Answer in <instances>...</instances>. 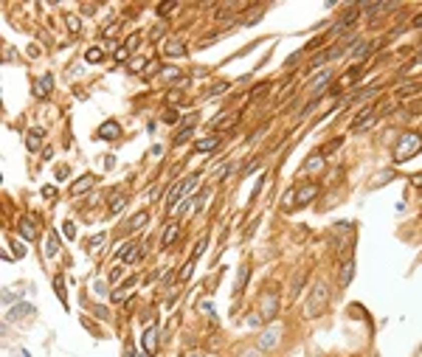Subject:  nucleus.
I'll use <instances>...</instances> for the list:
<instances>
[{"instance_id":"e433bc0d","label":"nucleus","mask_w":422,"mask_h":357,"mask_svg":"<svg viewBox=\"0 0 422 357\" xmlns=\"http://www.w3.org/2000/svg\"><path fill=\"white\" fill-rule=\"evenodd\" d=\"M43 197H45V200H54V197H57V189H54V186H45V189H43Z\"/></svg>"},{"instance_id":"a18cd8bd","label":"nucleus","mask_w":422,"mask_h":357,"mask_svg":"<svg viewBox=\"0 0 422 357\" xmlns=\"http://www.w3.org/2000/svg\"><path fill=\"white\" fill-rule=\"evenodd\" d=\"M183 357H200V354H197V351H189V354H183Z\"/></svg>"},{"instance_id":"dca6fc26","label":"nucleus","mask_w":422,"mask_h":357,"mask_svg":"<svg viewBox=\"0 0 422 357\" xmlns=\"http://www.w3.org/2000/svg\"><path fill=\"white\" fill-rule=\"evenodd\" d=\"M166 57H186V45L180 43V40H169V43L164 45Z\"/></svg>"},{"instance_id":"5701e85b","label":"nucleus","mask_w":422,"mask_h":357,"mask_svg":"<svg viewBox=\"0 0 422 357\" xmlns=\"http://www.w3.org/2000/svg\"><path fill=\"white\" fill-rule=\"evenodd\" d=\"M369 51H372V43L360 40V43H358V48H352V57H355V59H363L366 54H369Z\"/></svg>"},{"instance_id":"1a4fd4ad","label":"nucleus","mask_w":422,"mask_h":357,"mask_svg":"<svg viewBox=\"0 0 422 357\" xmlns=\"http://www.w3.org/2000/svg\"><path fill=\"white\" fill-rule=\"evenodd\" d=\"M352 276H355V259H346L344 267H341V276H338L341 287H349L352 284Z\"/></svg>"},{"instance_id":"79ce46f5","label":"nucleus","mask_w":422,"mask_h":357,"mask_svg":"<svg viewBox=\"0 0 422 357\" xmlns=\"http://www.w3.org/2000/svg\"><path fill=\"white\" fill-rule=\"evenodd\" d=\"M15 253H17V259L26 256V248H23V245H15Z\"/></svg>"},{"instance_id":"f03ea898","label":"nucleus","mask_w":422,"mask_h":357,"mask_svg":"<svg viewBox=\"0 0 422 357\" xmlns=\"http://www.w3.org/2000/svg\"><path fill=\"white\" fill-rule=\"evenodd\" d=\"M419 149H422V135L419 132H405V135L400 138V143H397L394 160H397V163H405V160H411Z\"/></svg>"},{"instance_id":"c756f323","label":"nucleus","mask_w":422,"mask_h":357,"mask_svg":"<svg viewBox=\"0 0 422 357\" xmlns=\"http://www.w3.org/2000/svg\"><path fill=\"white\" fill-rule=\"evenodd\" d=\"M138 43H141V34H129V37H127V43H124V48L132 54V51L138 48Z\"/></svg>"},{"instance_id":"6e6552de","label":"nucleus","mask_w":422,"mask_h":357,"mask_svg":"<svg viewBox=\"0 0 422 357\" xmlns=\"http://www.w3.org/2000/svg\"><path fill=\"white\" fill-rule=\"evenodd\" d=\"M93 183H96V177H93V174H85V177H79L76 183L71 186V194H73V197H79L82 192H87V189H93Z\"/></svg>"},{"instance_id":"473e14b6","label":"nucleus","mask_w":422,"mask_h":357,"mask_svg":"<svg viewBox=\"0 0 422 357\" xmlns=\"http://www.w3.org/2000/svg\"><path fill=\"white\" fill-rule=\"evenodd\" d=\"M54 287H57V295L65 301V281H62V276H57V279H54Z\"/></svg>"},{"instance_id":"a211bd4d","label":"nucleus","mask_w":422,"mask_h":357,"mask_svg":"<svg viewBox=\"0 0 422 357\" xmlns=\"http://www.w3.org/2000/svg\"><path fill=\"white\" fill-rule=\"evenodd\" d=\"M147 222H150V214H147V211H138V214L132 217V220H129V231H138V228H144Z\"/></svg>"},{"instance_id":"aec40b11","label":"nucleus","mask_w":422,"mask_h":357,"mask_svg":"<svg viewBox=\"0 0 422 357\" xmlns=\"http://www.w3.org/2000/svg\"><path fill=\"white\" fill-rule=\"evenodd\" d=\"M59 250V234H48V242H45V253L48 256H57Z\"/></svg>"},{"instance_id":"7ed1b4c3","label":"nucleus","mask_w":422,"mask_h":357,"mask_svg":"<svg viewBox=\"0 0 422 357\" xmlns=\"http://www.w3.org/2000/svg\"><path fill=\"white\" fill-rule=\"evenodd\" d=\"M194 186H197V174H192V177H186V180H180L178 186L169 189V194H166V203H169V208H172V211H178L180 203L186 200V194L192 192Z\"/></svg>"},{"instance_id":"2eb2a0df","label":"nucleus","mask_w":422,"mask_h":357,"mask_svg":"<svg viewBox=\"0 0 422 357\" xmlns=\"http://www.w3.org/2000/svg\"><path fill=\"white\" fill-rule=\"evenodd\" d=\"M276 307H279V298L273 293H267V298H262V315H265V318H273V315H276Z\"/></svg>"},{"instance_id":"412c9836","label":"nucleus","mask_w":422,"mask_h":357,"mask_svg":"<svg viewBox=\"0 0 422 357\" xmlns=\"http://www.w3.org/2000/svg\"><path fill=\"white\" fill-rule=\"evenodd\" d=\"M124 206H127V197H124V194H113V200H110V214H118Z\"/></svg>"},{"instance_id":"a19ab883","label":"nucleus","mask_w":422,"mask_h":357,"mask_svg":"<svg viewBox=\"0 0 422 357\" xmlns=\"http://www.w3.org/2000/svg\"><path fill=\"white\" fill-rule=\"evenodd\" d=\"M225 90H228V85H217L214 90H211V96H217V93H225Z\"/></svg>"},{"instance_id":"20e7f679","label":"nucleus","mask_w":422,"mask_h":357,"mask_svg":"<svg viewBox=\"0 0 422 357\" xmlns=\"http://www.w3.org/2000/svg\"><path fill=\"white\" fill-rule=\"evenodd\" d=\"M374 121H377V113H374L372 107H363V110L358 113V118L352 121V129H355V132H360V129H369Z\"/></svg>"},{"instance_id":"ea45409f","label":"nucleus","mask_w":422,"mask_h":357,"mask_svg":"<svg viewBox=\"0 0 422 357\" xmlns=\"http://www.w3.org/2000/svg\"><path fill=\"white\" fill-rule=\"evenodd\" d=\"M239 357H262V354H259L256 349H248V351H242V354H239Z\"/></svg>"},{"instance_id":"c03bdc74","label":"nucleus","mask_w":422,"mask_h":357,"mask_svg":"<svg viewBox=\"0 0 422 357\" xmlns=\"http://www.w3.org/2000/svg\"><path fill=\"white\" fill-rule=\"evenodd\" d=\"M414 186L422 189V174H414Z\"/></svg>"},{"instance_id":"9d476101","label":"nucleus","mask_w":422,"mask_h":357,"mask_svg":"<svg viewBox=\"0 0 422 357\" xmlns=\"http://www.w3.org/2000/svg\"><path fill=\"white\" fill-rule=\"evenodd\" d=\"M332 82V71H324L321 76H315L313 79V85H310V90H313V96H321V90Z\"/></svg>"},{"instance_id":"f257e3e1","label":"nucleus","mask_w":422,"mask_h":357,"mask_svg":"<svg viewBox=\"0 0 422 357\" xmlns=\"http://www.w3.org/2000/svg\"><path fill=\"white\" fill-rule=\"evenodd\" d=\"M327 304H329V287H327V281H318V284L313 287L310 298H307L304 315H307V318H318V315H324Z\"/></svg>"},{"instance_id":"4c0bfd02","label":"nucleus","mask_w":422,"mask_h":357,"mask_svg":"<svg viewBox=\"0 0 422 357\" xmlns=\"http://www.w3.org/2000/svg\"><path fill=\"white\" fill-rule=\"evenodd\" d=\"M178 76H180L178 68H166V71H164V79H178Z\"/></svg>"},{"instance_id":"6ab92c4d","label":"nucleus","mask_w":422,"mask_h":357,"mask_svg":"<svg viewBox=\"0 0 422 357\" xmlns=\"http://www.w3.org/2000/svg\"><path fill=\"white\" fill-rule=\"evenodd\" d=\"M138 245L135 242H129V245H124V250H121V262H135L138 259Z\"/></svg>"},{"instance_id":"72a5a7b5","label":"nucleus","mask_w":422,"mask_h":357,"mask_svg":"<svg viewBox=\"0 0 422 357\" xmlns=\"http://www.w3.org/2000/svg\"><path fill=\"white\" fill-rule=\"evenodd\" d=\"M104 239H107V236H104V234L93 236V239H90V250H99V248H101V242H104Z\"/></svg>"},{"instance_id":"4468645a","label":"nucleus","mask_w":422,"mask_h":357,"mask_svg":"<svg viewBox=\"0 0 422 357\" xmlns=\"http://www.w3.org/2000/svg\"><path fill=\"white\" fill-rule=\"evenodd\" d=\"M40 143H43V129H29V135H26V146H29V152H37L40 149Z\"/></svg>"},{"instance_id":"ddd939ff","label":"nucleus","mask_w":422,"mask_h":357,"mask_svg":"<svg viewBox=\"0 0 422 357\" xmlns=\"http://www.w3.org/2000/svg\"><path fill=\"white\" fill-rule=\"evenodd\" d=\"M121 135V127L115 121H107V124H101V129H99V138H107V141H113V138H118Z\"/></svg>"},{"instance_id":"c9c22d12","label":"nucleus","mask_w":422,"mask_h":357,"mask_svg":"<svg viewBox=\"0 0 422 357\" xmlns=\"http://www.w3.org/2000/svg\"><path fill=\"white\" fill-rule=\"evenodd\" d=\"M62 231H65V236H68V239H73V236H76V228H73V222H65Z\"/></svg>"},{"instance_id":"37998d69","label":"nucleus","mask_w":422,"mask_h":357,"mask_svg":"<svg viewBox=\"0 0 422 357\" xmlns=\"http://www.w3.org/2000/svg\"><path fill=\"white\" fill-rule=\"evenodd\" d=\"M411 26H416V29H422V15H416V17H414V23H411Z\"/></svg>"},{"instance_id":"b1692460","label":"nucleus","mask_w":422,"mask_h":357,"mask_svg":"<svg viewBox=\"0 0 422 357\" xmlns=\"http://www.w3.org/2000/svg\"><path fill=\"white\" fill-rule=\"evenodd\" d=\"M194 135V127H192V124H189V127H183V129H180V132H178V135H175V146H180V143H186L189 141V138H192Z\"/></svg>"},{"instance_id":"f8f14e48","label":"nucleus","mask_w":422,"mask_h":357,"mask_svg":"<svg viewBox=\"0 0 422 357\" xmlns=\"http://www.w3.org/2000/svg\"><path fill=\"white\" fill-rule=\"evenodd\" d=\"M155 349H158V329L150 326L147 332H144V351L150 354V351H155Z\"/></svg>"},{"instance_id":"a878e982","label":"nucleus","mask_w":422,"mask_h":357,"mask_svg":"<svg viewBox=\"0 0 422 357\" xmlns=\"http://www.w3.org/2000/svg\"><path fill=\"white\" fill-rule=\"evenodd\" d=\"M175 236H178V222H172V225L166 228V234H164V248H169V245L175 242Z\"/></svg>"},{"instance_id":"f3484780","label":"nucleus","mask_w":422,"mask_h":357,"mask_svg":"<svg viewBox=\"0 0 422 357\" xmlns=\"http://www.w3.org/2000/svg\"><path fill=\"white\" fill-rule=\"evenodd\" d=\"M51 87H54V76H51V73H45L43 79H40V82H37V96H48L51 93Z\"/></svg>"},{"instance_id":"f704fd0d","label":"nucleus","mask_w":422,"mask_h":357,"mask_svg":"<svg viewBox=\"0 0 422 357\" xmlns=\"http://www.w3.org/2000/svg\"><path fill=\"white\" fill-rule=\"evenodd\" d=\"M127 57H129V51L124 48V45H121V48H115V62H124Z\"/></svg>"},{"instance_id":"7c9ffc66","label":"nucleus","mask_w":422,"mask_h":357,"mask_svg":"<svg viewBox=\"0 0 422 357\" xmlns=\"http://www.w3.org/2000/svg\"><path fill=\"white\" fill-rule=\"evenodd\" d=\"M158 71H161V62H158V59H150L147 68H144V76H152V73H158Z\"/></svg>"},{"instance_id":"4be33fe9","label":"nucleus","mask_w":422,"mask_h":357,"mask_svg":"<svg viewBox=\"0 0 422 357\" xmlns=\"http://www.w3.org/2000/svg\"><path fill=\"white\" fill-rule=\"evenodd\" d=\"M304 169L307 171H321L324 169V155H313L307 163H304Z\"/></svg>"},{"instance_id":"58836bf2","label":"nucleus","mask_w":422,"mask_h":357,"mask_svg":"<svg viewBox=\"0 0 422 357\" xmlns=\"http://www.w3.org/2000/svg\"><path fill=\"white\" fill-rule=\"evenodd\" d=\"M164 121H169V124H172V121H178V113H172V110H169V113L164 115Z\"/></svg>"},{"instance_id":"393cba45","label":"nucleus","mask_w":422,"mask_h":357,"mask_svg":"<svg viewBox=\"0 0 422 357\" xmlns=\"http://www.w3.org/2000/svg\"><path fill=\"white\" fill-rule=\"evenodd\" d=\"M65 23H68V31H71V34H79V31H82V23H79L76 15H65Z\"/></svg>"},{"instance_id":"cd10ccee","label":"nucleus","mask_w":422,"mask_h":357,"mask_svg":"<svg viewBox=\"0 0 422 357\" xmlns=\"http://www.w3.org/2000/svg\"><path fill=\"white\" fill-rule=\"evenodd\" d=\"M85 59H87V62H101V59H104V51H101V48H87Z\"/></svg>"},{"instance_id":"39448f33","label":"nucleus","mask_w":422,"mask_h":357,"mask_svg":"<svg viewBox=\"0 0 422 357\" xmlns=\"http://www.w3.org/2000/svg\"><path fill=\"white\" fill-rule=\"evenodd\" d=\"M279 337H282V329H279V326L265 329V332H262V337H259V349H265V351L276 349V346H279Z\"/></svg>"},{"instance_id":"c85d7f7f","label":"nucleus","mask_w":422,"mask_h":357,"mask_svg":"<svg viewBox=\"0 0 422 357\" xmlns=\"http://www.w3.org/2000/svg\"><path fill=\"white\" fill-rule=\"evenodd\" d=\"M175 9H178V3H175V0H166V3H161V6H158V15L166 17V15H172Z\"/></svg>"},{"instance_id":"423d86ee","label":"nucleus","mask_w":422,"mask_h":357,"mask_svg":"<svg viewBox=\"0 0 422 357\" xmlns=\"http://www.w3.org/2000/svg\"><path fill=\"white\" fill-rule=\"evenodd\" d=\"M315 194H318V186H315V183H307V186L296 189V206H307Z\"/></svg>"},{"instance_id":"9b49d317","label":"nucleus","mask_w":422,"mask_h":357,"mask_svg":"<svg viewBox=\"0 0 422 357\" xmlns=\"http://www.w3.org/2000/svg\"><path fill=\"white\" fill-rule=\"evenodd\" d=\"M220 146V135H208V138H200V141L194 143V149L197 152H211Z\"/></svg>"},{"instance_id":"0eeeda50","label":"nucleus","mask_w":422,"mask_h":357,"mask_svg":"<svg viewBox=\"0 0 422 357\" xmlns=\"http://www.w3.org/2000/svg\"><path fill=\"white\" fill-rule=\"evenodd\" d=\"M17 231H20V236L23 239H29V242L37 239V228H34V220H31V217H23V220L17 222Z\"/></svg>"},{"instance_id":"2f4dec72","label":"nucleus","mask_w":422,"mask_h":357,"mask_svg":"<svg viewBox=\"0 0 422 357\" xmlns=\"http://www.w3.org/2000/svg\"><path fill=\"white\" fill-rule=\"evenodd\" d=\"M245 281H248V267H242V270H239V276H236V293L245 287Z\"/></svg>"},{"instance_id":"bb28decb","label":"nucleus","mask_w":422,"mask_h":357,"mask_svg":"<svg viewBox=\"0 0 422 357\" xmlns=\"http://www.w3.org/2000/svg\"><path fill=\"white\" fill-rule=\"evenodd\" d=\"M194 262H197V259H189V262L186 264H183V270H180V281H189V279H192V270H194Z\"/></svg>"}]
</instances>
